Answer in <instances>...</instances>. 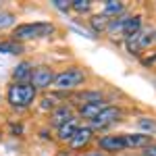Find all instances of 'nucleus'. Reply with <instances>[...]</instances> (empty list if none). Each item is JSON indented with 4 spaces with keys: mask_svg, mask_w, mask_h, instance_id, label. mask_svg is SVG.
I'll list each match as a JSON object with an SVG mask.
<instances>
[{
    "mask_svg": "<svg viewBox=\"0 0 156 156\" xmlns=\"http://www.w3.org/2000/svg\"><path fill=\"white\" fill-rule=\"evenodd\" d=\"M100 148L104 152H121L127 146H125L123 135H104V137H100Z\"/></svg>",
    "mask_w": 156,
    "mask_h": 156,
    "instance_id": "nucleus-7",
    "label": "nucleus"
},
{
    "mask_svg": "<svg viewBox=\"0 0 156 156\" xmlns=\"http://www.w3.org/2000/svg\"><path fill=\"white\" fill-rule=\"evenodd\" d=\"M85 81V73L79 67H71V69H65L54 77V83L52 87L56 90H75Z\"/></svg>",
    "mask_w": 156,
    "mask_h": 156,
    "instance_id": "nucleus-3",
    "label": "nucleus"
},
{
    "mask_svg": "<svg viewBox=\"0 0 156 156\" xmlns=\"http://www.w3.org/2000/svg\"><path fill=\"white\" fill-rule=\"evenodd\" d=\"M52 125H56V127H62L65 123H69V121H73V108L67 106V104H62V106H58L54 112H52Z\"/></svg>",
    "mask_w": 156,
    "mask_h": 156,
    "instance_id": "nucleus-11",
    "label": "nucleus"
},
{
    "mask_svg": "<svg viewBox=\"0 0 156 156\" xmlns=\"http://www.w3.org/2000/svg\"><path fill=\"white\" fill-rule=\"evenodd\" d=\"M15 25V15L12 12H2L0 11V29H6V27H11Z\"/></svg>",
    "mask_w": 156,
    "mask_h": 156,
    "instance_id": "nucleus-20",
    "label": "nucleus"
},
{
    "mask_svg": "<svg viewBox=\"0 0 156 156\" xmlns=\"http://www.w3.org/2000/svg\"><path fill=\"white\" fill-rule=\"evenodd\" d=\"M156 40V31H146L142 34V40H140V48H148L152 42Z\"/></svg>",
    "mask_w": 156,
    "mask_h": 156,
    "instance_id": "nucleus-21",
    "label": "nucleus"
},
{
    "mask_svg": "<svg viewBox=\"0 0 156 156\" xmlns=\"http://www.w3.org/2000/svg\"><path fill=\"white\" fill-rule=\"evenodd\" d=\"M108 104L104 102V100H100V102H90V104H81L79 106V115L83 117V119H94V117H98L104 108H106Z\"/></svg>",
    "mask_w": 156,
    "mask_h": 156,
    "instance_id": "nucleus-10",
    "label": "nucleus"
},
{
    "mask_svg": "<svg viewBox=\"0 0 156 156\" xmlns=\"http://www.w3.org/2000/svg\"><path fill=\"white\" fill-rule=\"evenodd\" d=\"M23 52V44L15 42V40H6L0 42V54H21Z\"/></svg>",
    "mask_w": 156,
    "mask_h": 156,
    "instance_id": "nucleus-14",
    "label": "nucleus"
},
{
    "mask_svg": "<svg viewBox=\"0 0 156 156\" xmlns=\"http://www.w3.org/2000/svg\"><path fill=\"white\" fill-rule=\"evenodd\" d=\"M54 71L52 69H48V67H37L36 71H34V75H31V81L29 83L34 85L36 90H46V87H52V83H54Z\"/></svg>",
    "mask_w": 156,
    "mask_h": 156,
    "instance_id": "nucleus-5",
    "label": "nucleus"
},
{
    "mask_svg": "<svg viewBox=\"0 0 156 156\" xmlns=\"http://www.w3.org/2000/svg\"><path fill=\"white\" fill-rule=\"evenodd\" d=\"M54 31V25L46 21H37V23H21L12 29V40L15 42H23V40H36V37H46Z\"/></svg>",
    "mask_w": 156,
    "mask_h": 156,
    "instance_id": "nucleus-2",
    "label": "nucleus"
},
{
    "mask_svg": "<svg viewBox=\"0 0 156 156\" xmlns=\"http://www.w3.org/2000/svg\"><path fill=\"white\" fill-rule=\"evenodd\" d=\"M123 11H125V4H123V2L108 0L106 4H104V11H102V15H104V17H117V15H121Z\"/></svg>",
    "mask_w": 156,
    "mask_h": 156,
    "instance_id": "nucleus-15",
    "label": "nucleus"
},
{
    "mask_svg": "<svg viewBox=\"0 0 156 156\" xmlns=\"http://www.w3.org/2000/svg\"><path fill=\"white\" fill-rule=\"evenodd\" d=\"M71 9H75L77 12H87L92 9V2H90V0H73Z\"/></svg>",
    "mask_w": 156,
    "mask_h": 156,
    "instance_id": "nucleus-19",
    "label": "nucleus"
},
{
    "mask_svg": "<svg viewBox=\"0 0 156 156\" xmlns=\"http://www.w3.org/2000/svg\"><path fill=\"white\" fill-rule=\"evenodd\" d=\"M108 23H110V19L104 17V15H94V17L90 19V25H92V29H94L96 34L98 31H104L108 27Z\"/></svg>",
    "mask_w": 156,
    "mask_h": 156,
    "instance_id": "nucleus-16",
    "label": "nucleus"
},
{
    "mask_svg": "<svg viewBox=\"0 0 156 156\" xmlns=\"http://www.w3.org/2000/svg\"><path fill=\"white\" fill-rule=\"evenodd\" d=\"M85 156H106L104 152H100V150H92V152H87Z\"/></svg>",
    "mask_w": 156,
    "mask_h": 156,
    "instance_id": "nucleus-24",
    "label": "nucleus"
},
{
    "mask_svg": "<svg viewBox=\"0 0 156 156\" xmlns=\"http://www.w3.org/2000/svg\"><path fill=\"white\" fill-rule=\"evenodd\" d=\"M123 140L127 148H148L152 144V135H146V133H125Z\"/></svg>",
    "mask_w": 156,
    "mask_h": 156,
    "instance_id": "nucleus-8",
    "label": "nucleus"
},
{
    "mask_svg": "<svg viewBox=\"0 0 156 156\" xmlns=\"http://www.w3.org/2000/svg\"><path fill=\"white\" fill-rule=\"evenodd\" d=\"M77 129H79V125H77V121H75V119L69 121V123H65L62 127H58V140H60V142H71L73 135L77 133Z\"/></svg>",
    "mask_w": 156,
    "mask_h": 156,
    "instance_id": "nucleus-12",
    "label": "nucleus"
},
{
    "mask_svg": "<svg viewBox=\"0 0 156 156\" xmlns=\"http://www.w3.org/2000/svg\"><path fill=\"white\" fill-rule=\"evenodd\" d=\"M142 156H156V144H150L148 148H144Z\"/></svg>",
    "mask_w": 156,
    "mask_h": 156,
    "instance_id": "nucleus-23",
    "label": "nucleus"
},
{
    "mask_svg": "<svg viewBox=\"0 0 156 156\" xmlns=\"http://www.w3.org/2000/svg\"><path fill=\"white\" fill-rule=\"evenodd\" d=\"M36 96H37V90L31 83H12L9 85V92H6V100L12 108L31 106Z\"/></svg>",
    "mask_w": 156,
    "mask_h": 156,
    "instance_id": "nucleus-1",
    "label": "nucleus"
},
{
    "mask_svg": "<svg viewBox=\"0 0 156 156\" xmlns=\"http://www.w3.org/2000/svg\"><path fill=\"white\" fill-rule=\"evenodd\" d=\"M140 27H142V17H140V15L129 17V19L125 21V27H123V36H125V37H131L133 34H137V31H140Z\"/></svg>",
    "mask_w": 156,
    "mask_h": 156,
    "instance_id": "nucleus-13",
    "label": "nucleus"
},
{
    "mask_svg": "<svg viewBox=\"0 0 156 156\" xmlns=\"http://www.w3.org/2000/svg\"><path fill=\"white\" fill-rule=\"evenodd\" d=\"M31 75H34V69H31V62H27V60L17 62V67L12 69L15 83H29L31 81Z\"/></svg>",
    "mask_w": 156,
    "mask_h": 156,
    "instance_id": "nucleus-6",
    "label": "nucleus"
},
{
    "mask_svg": "<svg viewBox=\"0 0 156 156\" xmlns=\"http://www.w3.org/2000/svg\"><path fill=\"white\" fill-rule=\"evenodd\" d=\"M77 100H81L83 104H90V102H100L102 100V94L100 92H85V94H79Z\"/></svg>",
    "mask_w": 156,
    "mask_h": 156,
    "instance_id": "nucleus-18",
    "label": "nucleus"
},
{
    "mask_svg": "<svg viewBox=\"0 0 156 156\" xmlns=\"http://www.w3.org/2000/svg\"><path fill=\"white\" fill-rule=\"evenodd\" d=\"M92 127H79L77 129V133L73 135V140L69 142L71 144V148L73 150H79V148H83V146H87L90 144V140H92Z\"/></svg>",
    "mask_w": 156,
    "mask_h": 156,
    "instance_id": "nucleus-9",
    "label": "nucleus"
},
{
    "mask_svg": "<svg viewBox=\"0 0 156 156\" xmlns=\"http://www.w3.org/2000/svg\"><path fill=\"white\" fill-rule=\"evenodd\" d=\"M52 6L58 9V11H62V12H67L71 9V2H69V0H52Z\"/></svg>",
    "mask_w": 156,
    "mask_h": 156,
    "instance_id": "nucleus-22",
    "label": "nucleus"
},
{
    "mask_svg": "<svg viewBox=\"0 0 156 156\" xmlns=\"http://www.w3.org/2000/svg\"><path fill=\"white\" fill-rule=\"evenodd\" d=\"M121 108L117 106H106L98 117L90 121V125H92V129H104V127H110V125H115V123H119L121 121Z\"/></svg>",
    "mask_w": 156,
    "mask_h": 156,
    "instance_id": "nucleus-4",
    "label": "nucleus"
},
{
    "mask_svg": "<svg viewBox=\"0 0 156 156\" xmlns=\"http://www.w3.org/2000/svg\"><path fill=\"white\" fill-rule=\"evenodd\" d=\"M137 127L144 129V131H148V135H150V133L156 131V121L150 119V117H140V119H137Z\"/></svg>",
    "mask_w": 156,
    "mask_h": 156,
    "instance_id": "nucleus-17",
    "label": "nucleus"
}]
</instances>
